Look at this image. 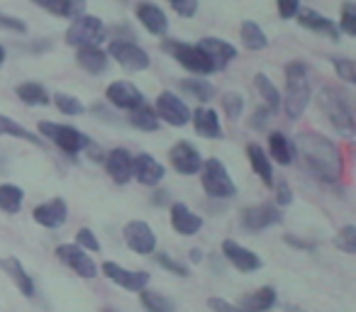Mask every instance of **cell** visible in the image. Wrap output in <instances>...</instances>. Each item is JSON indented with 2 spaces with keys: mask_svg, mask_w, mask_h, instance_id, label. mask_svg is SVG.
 Segmentation results:
<instances>
[{
  "mask_svg": "<svg viewBox=\"0 0 356 312\" xmlns=\"http://www.w3.org/2000/svg\"><path fill=\"white\" fill-rule=\"evenodd\" d=\"M239 35H242V44L247 47V49H252V51L266 49V47H268L266 32H264L261 27H259L257 22H252V20L242 22V30H239Z\"/></svg>",
  "mask_w": 356,
  "mask_h": 312,
  "instance_id": "836d02e7",
  "label": "cell"
},
{
  "mask_svg": "<svg viewBox=\"0 0 356 312\" xmlns=\"http://www.w3.org/2000/svg\"><path fill=\"white\" fill-rule=\"evenodd\" d=\"M334 247L344 254H356V227L354 224H344V227L337 232Z\"/></svg>",
  "mask_w": 356,
  "mask_h": 312,
  "instance_id": "60d3db41",
  "label": "cell"
},
{
  "mask_svg": "<svg viewBox=\"0 0 356 312\" xmlns=\"http://www.w3.org/2000/svg\"><path fill=\"white\" fill-rule=\"evenodd\" d=\"M276 6H278V15L283 20H293L298 15V10H300V0H276Z\"/></svg>",
  "mask_w": 356,
  "mask_h": 312,
  "instance_id": "c3c4849f",
  "label": "cell"
},
{
  "mask_svg": "<svg viewBox=\"0 0 356 312\" xmlns=\"http://www.w3.org/2000/svg\"><path fill=\"white\" fill-rule=\"evenodd\" d=\"M222 110L229 120H239L244 113V98L239 93H222Z\"/></svg>",
  "mask_w": 356,
  "mask_h": 312,
  "instance_id": "b9f144b4",
  "label": "cell"
},
{
  "mask_svg": "<svg viewBox=\"0 0 356 312\" xmlns=\"http://www.w3.org/2000/svg\"><path fill=\"white\" fill-rule=\"evenodd\" d=\"M178 83H181V90H184L186 95H191V98L198 100V103H208V100L215 95V85L210 83V81L184 79V81H178Z\"/></svg>",
  "mask_w": 356,
  "mask_h": 312,
  "instance_id": "d590c367",
  "label": "cell"
},
{
  "mask_svg": "<svg viewBox=\"0 0 356 312\" xmlns=\"http://www.w3.org/2000/svg\"><path fill=\"white\" fill-rule=\"evenodd\" d=\"M15 93L22 103L32 105V108H37V105H49V93H47L44 85L37 83V81H25V83H20L15 88Z\"/></svg>",
  "mask_w": 356,
  "mask_h": 312,
  "instance_id": "4dcf8cb0",
  "label": "cell"
},
{
  "mask_svg": "<svg viewBox=\"0 0 356 312\" xmlns=\"http://www.w3.org/2000/svg\"><path fill=\"white\" fill-rule=\"evenodd\" d=\"M222 256L242 273L259 271V268L264 266V261H261V256H259V254H254L252 249L242 247V244L234 242V239H225V242H222Z\"/></svg>",
  "mask_w": 356,
  "mask_h": 312,
  "instance_id": "9a60e30c",
  "label": "cell"
},
{
  "mask_svg": "<svg viewBox=\"0 0 356 312\" xmlns=\"http://www.w3.org/2000/svg\"><path fill=\"white\" fill-rule=\"evenodd\" d=\"M56 256H59V261L66 263L76 276H81V278H95L98 276V266H95V261L88 256L86 249L79 247V244H61V247H56Z\"/></svg>",
  "mask_w": 356,
  "mask_h": 312,
  "instance_id": "8fae6325",
  "label": "cell"
},
{
  "mask_svg": "<svg viewBox=\"0 0 356 312\" xmlns=\"http://www.w3.org/2000/svg\"><path fill=\"white\" fill-rule=\"evenodd\" d=\"M198 47L210 56V59H213V64L218 71H222L225 66L237 56V47L229 44V42H225V40H220V37H205V40H200Z\"/></svg>",
  "mask_w": 356,
  "mask_h": 312,
  "instance_id": "cb8c5ba5",
  "label": "cell"
},
{
  "mask_svg": "<svg viewBox=\"0 0 356 312\" xmlns=\"http://www.w3.org/2000/svg\"><path fill=\"white\" fill-rule=\"evenodd\" d=\"M76 244H79L81 249H86V252H100L98 237H95V232L88 227H81L79 232H76Z\"/></svg>",
  "mask_w": 356,
  "mask_h": 312,
  "instance_id": "ee69618b",
  "label": "cell"
},
{
  "mask_svg": "<svg viewBox=\"0 0 356 312\" xmlns=\"http://www.w3.org/2000/svg\"><path fill=\"white\" fill-rule=\"evenodd\" d=\"M156 115L171 127H186L191 122V108L171 90H161L156 95Z\"/></svg>",
  "mask_w": 356,
  "mask_h": 312,
  "instance_id": "ba28073f",
  "label": "cell"
},
{
  "mask_svg": "<svg viewBox=\"0 0 356 312\" xmlns=\"http://www.w3.org/2000/svg\"><path fill=\"white\" fill-rule=\"evenodd\" d=\"M139 302H142V307L147 312H176L173 302L168 300L166 295H161V293H156V290H149V288L139 290Z\"/></svg>",
  "mask_w": 356,
  "mask_h": 312,
  "instance_id": "74e56055",
  "label": "cell"
},
{
  "mask_svg": "<svg viewBox=\"0 0 356 312\" xmlns=\"http://www.w3.org/2000/svg\"><path fill=\"white\" fill-rule=\"evenodd\" d=\"M208 307H210L213 312H244L242 307L232 305V302L222 300V297H210V300H208Z\"/></svg>",
  "mask_w": 356,
  "mask_h": 312,
  "instance_id": "681fc988",
  "label": "cell"
},
{
  "mask_svg": "<svg viewBox=\"0 0 356 312\" xmlns=\"http://www.w3.org/2000/svg\"><path fill=\"white\" fill-rule=\"evenodd\" d=\"M54 105L59 108V113L64 115H71V117H76V115H83L86 108L83 103H81L76 95H69V93H56L54 95Z\"/></svg>",
  "mask_w": 356,
  "mask_h": 312,
  "instance_id": "ab89813d",
  "label": "cell"
},
{
  "mask_svg": "<svg viewBox=\"0 0 356 312\" xmlns=\"http://www.w3.org/2000/svg\"><path fill=\"white\" fill-rule=\"evenodd\" d=\"M312 100V76L310 66L302 61H291L286 66V98H281V108L288 120H300Z\"/></svg>",
  "mask_w": 356,
  "mask_h": 312,
  "instance_id": "7a4b0ae2",
  "label": "cell"
},
{
  "mask_svg": "<svg viewBox=\"0 0 356 312\" xmlns=\"http://www.w3.org/2000/svg\"><path fill=\"white\" fill-rule=\"evenodd\" d=\"M191 122H193L195 132L205 139H222V124H220V115L213 108H198L195 113H191Z\"/></svg>",
  "mask_w": 356,
  "mask_h": 312,
  "instance_id": "603a6c76",
  "label": "cell"
},
{
  "mask_svg": "<svg viewBox=\"0 0 356 312\" xmlns=\"http://www.w3.org/2000/svg\"><path fill=\"white\" fill-rule=\"evenodd\" d=\"M268 115H271V110H268V108L257 110V113L252 115V120H249V127H252V129H264V127H266V122H268Z\"/></svg>",
  "mask_w": 356,
  "mask_h": 312,
  "instance_id": "f907efd6",
  "label": "cell"
},
{
  "mask_svg": "<svg viewBox=\"0 0 356 312\" xmlns=\"http://www.w3.org/2000/svg\"><path fill=\"white\" fill-rule=\"evenodd\" d=\"M339 30L349 37H356V8H354V3H344V6H341Z\"/></svg>",
  "mask_w": 356,
  "mask_h": 312,
  "instance_id": "7bdbcfd3",
  "label": "cell"
},
{
  "mask_svg": "<svg viewBox=\"0 0 356 312\" xmlns=\"http://www.w3.org/2000/svg\"><path fill=\"white\" fill-rule=\"evenodd\" d=\"M3 64H6V47L0 44V66H3Z\"/></svg>",
  "mask_w": 356,
  "mask_h": 312,
  "instance_id": "9f6ffc18",
  "label": "cell"
},
{
  "mask_svg": "<svg viewBox=\"0 0 356 312\" xmlns=\"http://www.w3.org/2000/svg\"><path fill=\"white\" fill-rule=\"evenodd\" d=\"M163 51H168L178 64L184 66V69L193 71V74H200V76L218 74L213 59H210L198 44H186V42L168 40V42H163Z\"/></svg>",
  "mask_w": 356,
  "mask_h": 312,
  "instance_id": "5b68a950",
  "label": "cell"
},
{
  "mask_svg": "<svg viewBox=\"0 0 356 312\" xmlns=\"http://www.w3.org/2000/svg\"><path fill=\"white\" fill-rule=\"evenodd\" d=\"M0 27H8V30L13 32H25L27 25L22 20H17V17H8V15H0Z\"/></svg>",
  "mask_w": 356,
  "mask_h": 312,
  "instance_id": "816d5d0a",
  "label": "cell"
},
{
  "mask_svg": "<svg viewBox=\"0 0 356 312\" xmlns=\"http://www.w3.org/2000/svg\"><path fill=\"white\" fill-rule=\"evenodd\" d=\"M105 40V25L95 15H79L74 17L71 27L66 30V42L71 47H98Z\"/></svg>",
  "mask_w": 356,
  "mask_h": 312,
  "instance_id": "52a82bcc",
  "label": "cell"
},
{
  "mask_svg": "<svg viewBox=\"0 0 356 312\" xmlns=\"http://www.w3.org/2000/svg\"><path fill=\"white\" fill-rule=\"evenodd\" d=\"M276 297L278 295L271 286H264V288H259V290L244 295L242 300L237 302V307H242L244 312H268L276 305Z\"/></svg>",
  "mask_w": 356,
  "mask_h": 312,
  "instance_id": "4316f807",
  "label": "cell"
},
{
  "mask_svg": "<svg viewBox=\"0 0 356 312\" xmlns=\"http://www.w3.org/2000/svg\"><path fill=\"white\" fill-rule=\"evenodd\" d=\"M76 64H79L86 74L98 76L108 69V51H103L100 47H79Z\"/></svg>",
  "mask_w": 356,
  "mask_h": 312,
  "instance_id": "484cf974",
  "label": "cell"
},
{
  "mask_svg": "<svg viewBox=\"0 0 356 312\" xmlns=\"http://www.w3.org/2000/svg\"><path fill=\"white\" fill-rule=\"evenodd\" d=\"M122 237L127 242V247L134 254H139V256L154 254V249H156V234H154V229L144 220H132V222L124 224Z\"/></svg>",
  "mask_w": 356,
  "mask_h": 312,
  "instance_id": "4fadbf2b",
  "label": "cell"
},
{
  "mask_svg": "<svg viewBox=\"0 0 356 312\" xmlns=\"http://www.w3.org/2000/svg\"><path fill=\"white\" fill-rule=\"evenodd\" d=\"M320 103L325 117L330 120V124L341 134L344 139H351L356 132V120H354V108H351V95L344 93L341 88L334 85H325L320 90Z\"/></svg>",
  "mask_w": 356,
  "mask_h": 312,
  "instance_id": "3957f363",
  "label": "cell"
},
{
  "mask_svg": "<svg viewBox=\"0 0 356 312\" xmlns=\"http://www.w3.org/2000/svg\"><path fill=\"white\" fill-rule=\"evenodd\" d=\"M0 134H10V137H17V139H25V142L35 144V147H44V139H40L35 132L25 129L22 124H17L13 117L8 115H0Z\"/></svg>",
  "mask_w": 356,
  "mask_h": 312,
  "instance_id": "8d00e7d4",
  "label": "cell"
},
{
  "mask_svg": "<svg viewBox=\"0 0 356 312\" xmlns=\"http://www.w3.org/2000/svg\"><path fill=\"white\" fill-rule=\"evenodd\" d=\"M191 261H193V263L203 261V252H200V249H191Z\"/></svg>",
  "mask_w": 356,
  "mask_h": 312,
  "instance_id": "db71d44e",
  "label": "cell"
},
{
  "mask_svg": "<svg viewBox=\"0 0 356 312\" xmlns=\"http://www.w3.org/2000/svg\"><path fill=\"white\" fill-rule=\"evenodd\" d=\"M129 124L142 132H156L159 129V115L156 110H152L147 103L137 105L134 110H129Z\"/></svg>",
  "mask_w": 356,
  "mask_h": 312,
  "instance_id": "1f68e13d",
  "label": "cell"
},
{
  "mask_svg": "<svg viewBox=\"0 0 356 312\" xmlns=\"http://www.w3.org/2000/svg\"><path fill=\"white\" fill-rule=\"evenodd\" d=\"M108 54L113 56V59L118 61L124 71H132V74H137V71H147L149 64H152V59H149L147 51H144L139 44H134V42H122V40L113 42Z\"/></svg>",
  "mask_w": 356,
  "mask_h": 312,
  "instance_id": "9c48e42d",
  "label": "cell"
},
{
  "mask_svg": "<svg viewBox=\"0 0 356 312\" xmlns=\"http://www.w3.org/2000/svg\"><path fill=\"white\" fill-rule=\"evenodd\" d=\"M32 217H35V222L42 224V227L59 229L61 224H66V220H69V208H66L64 198H54L44 205H37Z\"/></svg>",
  "mask_w": 356,
  "mask_h": 312,
  "instance_id": "d6986e66",
  "label": "cell"
},
{
  "mask_svg": "<svg viewBox=\"0 0 356 312\" xmlns=\"http://www.w3.org/2000/svg\"><path fill=\"white\" fill-rule=\"evenodd\" d=\"M154 258H156V263L163 268V271L173 273V276H178V278H188V276H191V268L186 266L184 261H176V258H173L171 254H166V252H159Z\"/></svg>",
  "mask_w": 356,
  "mask_h": 312,
  "instance_id": "f35d334b",
  "label": "cell"
},
{
  "mask_svg": "<svg viewBox=\"0 0 356 312\" xmlns=\"http://www.w3.org/2000/svg\"><path fill=\"white\" fill-rule=\"evenodd\" d=\"M0 268H3V271H6V276L15 283L17 290H20L22 295L35 297V293H37L35 281H32V276L25 271V266L20 263V258H17V256H3V258H0Z\"/></svg>",
  "mask_w": 356,
  "mask_h": 312,
  "instance_id": "44dd1931",
  "label": "cell"
},
{
  "mask_svg": "<svg viewBox=\"0 0 356 312\" xmlns=\"http://www.w3.org/2000/svg\"><path fill=\"white\" fill-rule=\"evenodd\" d=\"M171 227L173 232L184 234V237H193L203 229V217L195 215L186 203H173L171 205Z\"/></svg>",
  "mask_w": 356,
  "mask_h": 312,
  "instance_id": "ffe728a7",
  "label": "cell"
},
{
  "mask_svg": "<svg viewBox=\"0 0 356 312\" xmlns=\"http://www.w3.org/2000/svg\"><path fill=\"white\" fill-rule=\"evenodd\" d=\"M40 134L44 139H49L54 147H59L66 154H81L88 149L90 139L86 137L81 129L71 127V124H56V122H40Z\"/></svg>",
  "mask_w": 356,
  "mask_h": 312,
  "instance_id": "8992f818",
  "label": "cell"
},
{
  "mask_svg": "<svg viewBox=\"0 0 356 312\" xmlns=\"http://www.w3.org/2000/svg\"><path fill=\"white\" fill-rule=\"evenodd\" d=\"M132 161H134L132 154H129L127 149L118 147L105 156V171H108V176L115 183L124 186L132 181Z\"/></svg>",
  "mask_w": 356,
  "mask_h": 312,
  "instance_id": "ac0fdd59",
  "label": "cell"
},
{
  "mask_svg": "<svg viewBox=\"0 0 356 312\" xmlns=\"http://www.w3.org/2000/svg\"><path fill=\"white\" fill-rule=\"evenodd\" d=\"M198 174H200V181H203L205 193H208L210 198L229 200L237 195V186H234L227 166L220 159H203V166H200Z\"/></svg>",
  "mask_w": 356,
  "mask_h": 312,
  "instance_id": "277c9868",
  "label": "cell"
},
{
  "mask_svg": "<svg viewBox=\"0 0 356 312\" xmlns=\"http://www.w3.org/2000/svg\"><path fill=\"white\" fill-rule=\"evenodd\" d=\"M100 312H118V310H113V307H103Z\"/></svg>",
  "mask_w": 356,
  "mask_h": 312,
  "instance_id": "6f0895ef",
  "label": "cell"
},
{
  "mask_svg": "<svg viewBox=\"0 0 356 312\" xmlns=\"http://www.w3.org/2000/svg\"><path fill=\"white\" fill-rule=\"evenodd\" d=\"M286 244H291V247H298V249H312V244L310 242H302V239H296L293 234H286Z\"/></svg>",
  "mask_w": 356,
  "mask_h": 312,
  "instance_id": "f5cc1de1",
  "label": "cell"
},
{
  "mask_svg": "<svg viewBox=\"0 0 356 312\" xmlns=\"http://www.w3.org/2000/svg\"><path fill=\"white\" fill-rule=\"evenodd\" d=\"M247 159H249V164H252L254 174L264 181V186H268V188H271V186H273V166H271V159H268V154L264 151L259 144H249V147H247Z\"/></svg>",
  "mask_w": 356,
  "mask_h": 312,
  "instance_id": "83f0119b",
  "label": "cell"
},
{
  "mask_svg": "<svg viewBox=\"0 0 356 312\" xmlns=\"http://www.w3.org/2000/svg\"><path fill=\"white\" fill-rule=\"evenodd\" d=\"M56 17H79L86 13V0H32Z\"/></svg>",
  "mask_w": 356,
  "mask_h": 312,
  "instance_id": "f1b7e54d",
  "label": "cell"
},
{
  "mask_svg": "<svg viewBox=\"0 0 356 312\" xmlns=\"http://www.w3.org/2000/svg\"><path fill=\"white\" fill-rule=\"evenodd\" d=\"M273 188H276V208H288L293 203V190L291 186L283 179H278V183L273 181Z\"/></svg>",
  "mask_w": 356,
  "mask_h": 312,
  "instance_id": "f6af8a7d",
  "label": "cell"
},
{
  "mask_svg": "<svg viewBox=\"0 0 356 312\" xmlns=\"http://www.w3.org/2000/svg\"><path fill=\"white\" fill-rule=\"evenodd\" d=\"M103 276L108 278V281H113L115 286L124 288V290H132V293H139L152 281V276H149L147 271H132V268H124L115 261L103 263Z\"/></svg>",
  "mask_w": 356,
  "mask_h": 312,
  "instance_id": "7c38bea8",
  "label": "cell"
},
{
  "mask_svg": "<svg viewBox=\"0 0 356 312\" xmlns=\"http://www.w3.org/2000/svg\"><path fill=\"white\" fill-rule=\"evenodd\" d=\"M334 71H337V76H339L341 81H346V83H354V81H356L354 61H349V59H334Z\"/></svg>",
  "mask_w": 356,
  "mask_h": 312,
  "instance_id": "bcb514c9",
  "label": "cell"
},
{
  "mask_svg": "<svg viewBox=\"0 0 356 312\" xmlns=\"http://www.w3.org/2000/svg\"><path fill=\"white\" fill-rule=\"evenodd\" d=\"M22 200H25V193L22 188L13 183H3L0 186V210L8 215H17L22 208Z\"/></svg>",
  "mask_w": 356,
  "mask_h": 312,
  "instance_id": "e575fe53",
  "label": "cell"
},
{
  "mask_svg": "<svg viewBox=\"0 0 356 312\" xmlns=\"http://www.w3.org/2000/svg\"><path fill=\"white\" fill-rule=\"evenodd\" d=\"M168 3L181 17H193L198 13V0H168Z\"/></svg>",
  "mask_w": 356,
  "mask_h": 312,
  "instance_id": "7dc6e473",
  "label": "cell"
},
{
  "mask_svg": "<svg viewBox=\"0 0 356 312\" xmlns=\"http://www.w3.org/2000/svg\"><path fill=\"white\" fill-rule=\"evenodd\" d=\"M105 100L118 110H134L137 105L144 103V95L129 81H115L105 90Z\"/></svg>",
  "mask_w": 356,
  "mask_h": 312,
  "instance_id": "e0dca14e",
  "label": "cell"
},
{
  "mask_svg": "<svg viewBox=\"0 0 356 312\" xmlns=\"http://www.w3.org/2000/svg\"><path fill=\"white\" fill-rule=\"evenodd\" d=\"M134 13H137V20L142 22V27L149 35L163 37L168 32V17L159 6H154V3H139Z\"/></svg>",
  "mask_w": 356,
  "mask_h": 312,
  "instance_id": "7402d4cb",
  "label": "cell"
},
{
  "mask_svg": "<svg viewBox=\"0 0 356 312\" xmlns=\"http://www.w3.org/2000/svg\"><path fill=\"white\" fill-rule=\"evenodd\" d=\"M254 85H257L259 95H261V100L266 103V108L271 110V113H278V110H281V93H278V88L273 85V81L268 79L266 74H257L254 76Z\"/></svg>",
  "mask_w": 356,
  "mask_h": 312,
  "instance_id": "d6a6232c",
  "label": "cell"
},
{
  "mask_svg": "<svg viewBox=\"0 0 356 312\" xmlns=\"http://www.w3.org/2000/svg\"><path fill=\"white\" fill-rule=\"evenodd\" d=\"M168 161H171L173 171L184 176H195L203 166V156L195 147H191L188 142H178L168 151Z\"/></svg>",
  "mask_w": 356,
  "mask_h": 312,
  "instance_id": "5bb4252c",
  "label": "cell"
},
{
  "mask_svg": "<svg viewBox=\"0 0 356 312\" xmlns=\"http://www.w3.org/2000/svg\"><path fill=\"white\" fill-rule=\"evenodd\" d=\"M166 203V193H154V205H163Z\"/></svg>",
  "mask_w": 356,
  "mask_h": 312,
  "instance_id": "11a10c76",
  "label": "cell"
},
{
  "mask_svg": "<svg viewBox=\"0 0 356 312\" xmlns=\"http://www.w3.org/2000/svg\"><path fill=\"white\" fill-rule=\"evenodd\" d=\"M293 151L298 154L300 166L322 183H339L344 176V156L339 147L325 134L302 132L293 139Z\"/></svg>",
  "mask_w": 356,
  "mask_h": 312,
  "instance_id": "6da1fadb",
  "label": "cell"
},
{
  "mask_svg": "<svg viewBox=\"0 0 356 312\" xmlns=\"http://www.w3.org/2000/svg\"><path fill=\"white\" fill-rule=\"evenodd\" d=\"M296 17H298V22L305 27V30L320 32V35H330L332 40H339V27H337L330 17L320 15L317 10H310V8H305V10H302V8H300Z\"/></svg>",
  "mask_w": 356,
  "mask_h": 312,
  "instance_id": "d4e9b609",
  "label": "cell"
},
{
  "mask_svg": "<svg viewBox=\"0 0 356 312\" xmlns=\"http://www.w3.org/2000/svg\"><path fill=\"white\" fill-rule=\"evenodd\" d=\"M239 222H242V227L249 229V232H261V229H268L281 222V210L268 203L249 205V208H244L242 213H239Z\"/></svg>",
  "mask_w": 356,
  "mask_h": 312,
  "instance_id": "30bf717a",
  "label": "cell"
},
{
  "mask_svg": "<svg viewBox=\"0 0 356 312\" xmlns=\"http://www.w3.org/2000/svg\"><path fill=\"white\" fill-rule=\"evenodd\" d=\"M268 154H271V159L278 161L281 166H291L293 159H296L293 142L283 132H271V134H268Z\"/></svg>",
  "mask_w": 356,
  "mask_h": 312,
  "instance_id": "f546056e",
  "label": "cell"
},
{
  "mask_svg": "<svg viewBox=\"0 0 356 312\" xmlns=\"http://www.w3.org/2000/svg\"><path fill=\"white\" fill-rule=\"evenodd\" d=\"M166 176V169H163L161 164H159L156 159H154L152 154L142 151L134 156L132 161V179H137L142 186H149V188H154V186L161 183V179Z\"/></svg>",
  "mask_w": 356,
  "mask_h": 312,
  "instance_id": "2e32d148",
  "label": "cell"
}]
</instances>
